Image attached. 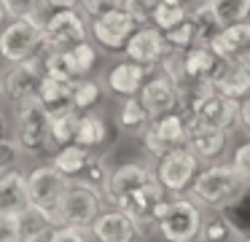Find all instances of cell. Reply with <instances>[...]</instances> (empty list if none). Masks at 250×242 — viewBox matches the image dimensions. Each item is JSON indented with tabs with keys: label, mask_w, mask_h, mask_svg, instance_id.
I'll use <instances>...</instances> for the list:
<instances>
[{
	"label": "cell",
	"mask_w": 250,
	"mask_h": 242,
	"mask_svg": "<svg viewBox=\"0 0 250 242\" xmlns=\"http://www.w3.org/2000/svg\"><path fill=\"white\" fill-rule=\"evenodd\" d=\"M0 242H22L17 215H0Z\"/></svg>",
	"instance_id": "cell-39"
},
{
	"label": "cell",
	"mask_w": 250,
	"mask_h": 242,
	"mask_svg": "<svg viewBox=\"0 0 250 242\" xmlns=\"http://www.w3.org/2000/svg\"><path fill=\"white\" fill-rule=\"evenodd\" d=\"M231 167L250 183V140L242 143L237 151H234V159H231Z\"/></svg>",
	"instance_id": "cell-41"
},
{
	"label": "cell",
	"mask_w": 250,
	"mask_h": 242,
	"mask_svg": "<svg viewBox=\"0 0 250 242\" xmlns=\"http://www.w3.org/2000/svg\"><path fill=\"white\" fill-rule=\"evenodd\" d=\"M14 140L19 143L22 154H41L51 145V113L38 97L19 105Z\"/></svg>",
	"instance_id": "cell-5"
},
{
	"label": "cell",
	"mask_w": 250,
	"mask_h": 242,
	"mask_svg": "<svg viewBox=\"0 0 250 242\" xmlns=\"http://www.w3.org/2000/svg\"><path fill=\"white\" fill-rule=\"evenodd\" d=\"M237 124L250 134V94L245 97V100H239V118H237Z\"/></svg>",
	"instance_id": "cell-43"
},
{
	"label": "cell",
	"mask_w": 250,
	"mask_h": 242,
	"mask_svg": "<svg viewBox=\"0 0 250 242\" xmlns=\"http://www.w3.org/2000/svg\"><path fill=\"white\" fill-rule=\"evenodd\" d=\"M159 3H175V5H183L186 0H159Z\"/></svg>",
	"instance_id": "cell-47"
},
{
	"label": "cell",
	"mask_w": 250,
	"mask_h": 242,
	"mask_svg": "<svg viewBox=\"0 0 250 242\" xmlns=\"http://www.w3.org/2000/svg\"><path fill=\"white\" fill-rule=\"evenodd\" d=\"M167 202H169V194L164 191V188L159 186V180L153 177V180H148L146 186H140L137 191L126 194L124 199H119L116 207L129 213V218L135 220V223L140 226V231L146 234V231L156 229L162 213L167 210Z\"/></svg>",
	"instance_id": "cell-7"
},
{
	"label": "cell",
	"mask_w": 250,
	"mask_h": 242,
	"mask_svg": "<svg viewBox=\"0 0 250 242\" xmlns=\"http://www.w3.org/2000/svg\"><path fill=\"white\" fill-rule=\"evenodd\" d=\"M70 186V177L62 175L54 164H41L35 170L27 172V188H30V204L46 210L51 218L60 223L57 218V210H60V202H62V194L67 191Z\"/></svg>",
	"instance_id": "cell-9"
},
{
	"label": "cell",
	"mask_w": 250,
	"mask_h": 242,
	"mask_svg": "<svg viewBox=\"0 0 250 242\" xmlns=\"http://www.w3.org/2000/svg\"><path fill=\"white\" fill-rule=\"evenodd\" d=\"M183 19H188V11H186V5H175V3H159L156 8H153V16H151V22L162 32L178 27Z\"/></svg>",
	"instance_id": "cell-33"
},
{
	"label": "cell",
	"mask_w": 250,
	"mask_h": 242,
	"mask_svg": "<svg viewBox=\"0 0 250 242\" xmlns=\"http://www.w3.org/2000/svg\"><path fill=\"white\" fill-rule=\"evenodd\" d=\"M38 100L49 108L51 116L54 113H65V110H76L73 108V81L43 75L41 78V89H38Z\"/></svg>",
	"instance_id": "cell-24"
},
{
	"label": "cell",
	"mask_w": 250,
	"mask_h": 242,
	"mask_svg": "<svg viewBox=\"0 0 250 242\" xmlns=\"http://www.w3.org/2000/svg\"><path fill=\"white\" fill-rule=\"evenodd\" d=\"M180 59H183V75H186L183 84H188V81H210L212 73L218 70V65H221L218 54L205 43H194L191 48H186Z\"/></svg>",
	"instance_id": "cell-22"
},
{
	"label": "cell",
	"mask_w": 250,
	"mask_h": 242,
	"mask_svg": "<svg viewBox=\"0 0 250 242\" xmlns=\"http://www.w3.org/2000/svg\"><path fill=\"white\" fill-rule=\"evenodd\" d=\"M148 180H153V172L148 170L146 164H140V161H124V164L110 170L108 183H105V188H103V199L110 207H116L119 199H124L126 194L137 191V188L146 186Z\"/></svg>",
	"instance_id": "cell-14"
},
{
	"label": "cell",
	"mask_w": 250,
	"mask_h": 242,
	"mask_svg": "<svg viewBox=\"0 0 250 242\" xmlns=\"http://www.w3.org/2000/svg\"><path fill=\"white\" fill-rule=\"evenodd\" d=\"M76 129H78V110H65L51 116V145L62 148V145L76 143Z\"/></svg>",
	"instance_id": "cell-29"
},
{
	"label": "cell",
	"mask_w": 250,
	"mask_h": 242,
	"mask_svg": "<svg viewBox=\"0 0 250 242\" xmlns=\"http://www.w3.org/2000/svg\"><path fill=\"white\" fill-rule=\"evenodd\" d=\"M191 132V113L186 110H169L162 116H153L148 121V127L143 129V145L153 159H162L164 154H169L172 148L188 143Z\"/></svg>",
	"instance_id": "cell-3"
},
{
	"label": "cell",
	"mask_w": 250,
	"mask_h": 242,
	"mask_svg": "<svg viewBox=\"0 0 250 242\" xmlns=\"http://www.w3.org/2000/svg\"><path fill=\"white\" fill-rule=\"evenodd\" d=\"M196 175H199V159L188 145H180V148H172L169 154H164L153 170V177L169 197L188 194Z\"/></svg>",
	"instance_id": "cell-6"
},
{
	"label": "cell",
	"mask_w": 250,
	"mask_h": 242,
	"mask_svg": "<svg viewBox=\"0 0 250 242\" xmlns=\"http://www.w3.org/2000/svg\"><path fill=\"white\" fill-rule=\"evenodd\" d=\"M210 48L221 62H248L250 59V22L229 24L210 41Z\"/></svg>",
	"instance_id": "cell-17"
},
{
	"label": "cell",
	"mask_w": 250,
	"mask_h": 242,
	"mask_svg": "<svg viewBox=\"0 0 250 242\" xmlns=\"http://www.w3.org/2000/svg\"><path fill=\"white\" fill-rule=\"evenodd\" d=\"M41 78H43V67H41L38 57L17 62L14 67H8L6 73L0 75V97L6 102L22 105V102L38 97Z\"/></svg>",
	"instance_id": "cell-10"
},
{
	"label": "cell",
	"mask_w": 250,
	"mask_h": 242,
	"mask_svg": "<svg viewBox=\"0 0 250 242\" xmlns=\"http://www.w3.org/2000/svg\"><path fill=\"white\" fill-rule=\"evenodd\" d=\"M210 5L223 27L248 22L250 16V0H210Z\"/></svg>",
	"instance_id": "cell-31"
},
{
	"label": "cell",
	"mask_w": 250,
	"mask_h": 242,
	"mask_svg": "<svg viewBox=\"0 0 250 242\" xmlns=\"http://www.w3.org/2000/svg\"><path fill=\"white\" fill-rule=\"evenodd\" d=\"M89 231H92L94 242H137V237L143 234L140 226H137L135 220L129 218V213H124L121 207L103 210Z\"/></svg>",
	"instance_id": "cell-15"
},
{
	"label": "cell",
	"mask_w": 250,
	"mask_h": 242,
	"mask_svg": "<svg viewBox=\"0 0 250 242\" xmlns=\"http://www.w3.org/2000/svg\"><path fill=\"white\" fill-rule=\"evenodd\" d=\"M6 134V118H3V113H0V137Z\"/></svg>",
	"instance_id": "cell-45"
},
{
	"label": "cell",
	"mask_w": 250,
	"mask_h": 242,
	"mask_svg": "<svg viewBox=\"0 0 250 242\" xmlns=\"http://www.w3.org/2000/svg\"><path fill=\"white\" fill-rule=\"evenodd\" d=\"M3 5L11 19H35L43 24L41 11L46 8V0H3Z\"/></svg>",
	"instance_id": "cell-36"
},
{
	"label": "cell",
	"mask_w": 250,
	"mask_h": 242,
	"mask_svg": "<svg viewBox=\"0 0 250 242\" xmlns=\"http://www.w3.org/2000/svg\"><path fill=\"white\" fill-rule=\"evenodd\" d=\"M81 41H86V24L73 8L51 11L43 19V46L70 48Z\"/></svg>",
	"instance_id": "cell-12"
},
{
	"label": "cell",
	"mask_w": 250,
	"mask_h": 242,
	"mask_svg": "<svg viewBox=\"0 0 250 242\" xmlns=\"http://www.w3.org/2000/svg\"><path fill=\"white\" fill-rule=\"evenodd\" d=\"M242 242H250V234H248V237H242Z\"/></svg>",
	"instance_id": "cell-48"
},
{
	"label": "cell",
	"mask_w": 250,
	"mask_h": 242,
	"mask_svg": "<svg viewBox=\"0 0 250 242\" xmlns=\"http://www.w3.org/2000/svg\"><path fill=\"white\" fill-rule=\"evenodd\" d=\"M92 156L94 154L89 148H83V145H78V143H70V145H62V148L57 151V156H54L51 164H54L62 175H67L70 180H76L78 175H83V170L89 167Z\"/></svg>",
	"instance_id": "cell-25"
},
{
	"label": "cell",
	"mask_w": 250,
	"mask_h": 242,
	"mask_svg": "<svg viewBox=\"0 0 250 242\" xmlns=\"http://www.w3.org/2000/svg\"><path fill=\"white\" fill-rule=\"evenodd\" d=\"M188 145L196 154V159L212 164V161L221 159V154L229 145V132L226 129H215V127H205V124L191 121V132H188Z\"/></svg>",
	"instance_id": "cell-18"
},
{
	"label": "cell",
	"mask_w": 250,
	"mask_h": 242,
	"mask_svg": "<svg viewBox=\"0 0 250 242\" xmlns=\"http://www.w3.org/2000/svg\"><path fill=\"white\" fill-rule=\"evenodd\" d=\"M81 5H83V11H86V14L94 19V16L105 14V11L124 8V5H126V0H81Z\"/></svg>",
	"instance_id": "cell-40"
},
{
	"label": "cell",
	"mask_w": 250,
	"mask_h": 242,
	"mask_svg": "<svg viewBox=\"0 0 250 242\" xmlns=\"http://www.w3.org/2000/svg\"><path fill=\"white\" fill-rule=\"evenodd\" d=\"M6 16H8L6 14V5H3V0H0V24H3V19H6Z\"/></svg>",
	"instance_id": "cell-46"
},
{
	"label": "cell",
	"mask_w": 250,
	"mask_h": 242,
	"mask_svg": "<svg viewBox=\"0 0 250 242\" xmlns=\"http://www.w3.org/2000/svg\"><path fill=\"white\" fill-rule=\"evenodd\" d=\"M210 84L221 94L245 100L250 94V62H221L218 70L212 73Z\"/></svg>",
	"instance_id": "cell-20"
},
{
	"label": "cell",
	"mask_w": 250,
	"mask_h": 242,
	"mask_svg": "<svg viewBox=\"0 0 250 242\" xmlns=\"http://www.w3.org/2000/svg\"><path fill=\"white\" fill-rule=\"evenodd\" d=\"M19 154H22V148H19L17 140L8 137V134H3V137H0V175L8 172L11 167H17Z\"/></svg>",
	"instance_id": "cell-38"
},
{
	"label": "cell",
	"mask_w": 250,
	"mask_h": 242,
	"mask_svg": "<svg viewBox=\"0 0 250 242\" xmlns=\"http://www.w3.org/2000/svg\"><path fill=\"white\" fill-rule=\"evenodd\" d=\"M169 43L164 38V32L159 27H143V30H135V35L126 41V57L132 62H140V65H162V59L169 54Z\"/></svg>",
	"instance_id": "cell-16"
},
{
	"label": "cell",
	"mask_w": 250,
	"mask_h": 242,
	"mask_svg": "<svg viewBox=\"0 0 250 242\" xmlns=\"http://www.w3.org/2000/svg\"><path fill=\"white\" fill-rule=\"evenodd\" d=\"M164 38H167V43L175 48V51H186V48H191L196 43V27H194V19H183L178 27H172V30L164 32Z\"/></svg>",
	"instance_id": "cell-35"
},
{
	"label": "cell",
	"mask_w": 250,
	"mask_h": 242,
	"mask_svg": "<svg viewBox=\"0 0 250 242\" xmlns=\"http://www.w3.org/2000/svg\"><path fill=\"white\" fill-rule=\"evenodd\" d=\"M19 218V231H22V242H49L51 231L57 229V220L51 218L46 210L35 207V204H30V207H24L22 213L17 215Z\"/></svg>",
	"instance_id": "cell-23"
},
{
	"label": "cell",
	"mask_w": 250,
	"mask_h": 242,
	"mask_svg": "<svg viewBox=\"0 0 250 242\" xmlns=\"http://www.w3.org/2000/svg\"><path fill=\"white\" fill-rule=\"evenodd\" d=\"M164 242H205V207L191 194L169 197L167 210L156 223Z\"/></svg>",
	"instance_id": "cell-2"
},
{
	"label": "cell",
	"mask_w": 250,
	"mask_h": 242,
	"mask_svg": "<svg viewBox=\"0 0 250 242\" xmlns=\"http://www.w3.org/2000/svg\"><path fill=\"white\" fill-rule=\"evenodd\" d=\"M76 3H81V0H46V8L65 11V8H76Z\"/></svg>",
	"instance_id": "cell-44"
},
{
	"label": "cell",
	"mask_w": 250,
	"mask_h": 242,
	"mask_svg": "<svg viewBox=\"0 0 250 242\" xmlns=\"http://www.w3.org/2000/svg\"><path fill=\"white\" fill-rule=\"evenodd\" d=\"M92 240L94 237L89 229H78V226H67V223H60L49 237V242H92Z\"/></svg>",
	"instance_id": "cell-37"
},
{
	"label": "cell",
	"mask_w": 250,
	"mask_h": 242,
	"mask_svg": "<svg viewBox=\"0 0 250 242\" xmlns=\"http://www.w3.org/2000/svg\"><path fill=\"white\" fill-rule=\"evenodd\" d=\"M148 121H151V113L140 97H126V102L119 108V127L126 132H135V129H146Z\"/></svg>",
	"instance_id": "cell-28"
},
{
	"label": "cell",
	"mask_w": 250,
	"mask_h": 242,
	"mask_svg": "<svg viewBox=\"0 0 250 242\" xmlns=\"http://www.w3.org/2000/svg\"><path fill=\"white\" fill-rule=\"evenodd\" d=\"M191 19H194V27H196V43H205V46H210V41L223 30V24H221V19L215 16V11H212L210 0L202 3L199 8L194 11Z\"/></svg>",
	"instance_id": "cell-27"
},
{
	"label": "cell",
	"mask_w": 250,
	"mask_h": 242,
	"mask_svg": "<svg viewBox=\"0 0 250 242\" xmlns=\"http://www.w3.org/2000/svg\"><path fill=\"white\" fill-rule=\"evenodd\" d=\"M100 100V84L89 78L73 81V108L76 110H92Z\"/></svg>",
	"instance_id": "cell-34"
},
{
	"label": "cell",
	"mask_w": 250,
	"mask_h": 242,
	"mask_svg": "<svg viewBox=\"0 0 250 242\" xmlns=\"http://www.w3.org/2000/svg\"><path fill=\"white\" fill-rule=\"evenodd\" d=\"M65 54H67V62H70V67H73L76 81L83 78V75L94 67V62H97V48L89 46L86 41L76 43V46H70V48H65Z\"/></svg>",
	"instance_id": "cell-32"
},
{
	"label": "cell",
	"mask_w": 250,
	"mask_h": 242,
	"mask_svg": "<svg viewBox=\"0 0 250 242\" xmlns=\"http://www.w3.org/2000/svg\"><path fill=\"white\" fill-rule=\"evenodd\" d=\"M140 22L129 14V8H113L105 14L94 16L92 22V35L100 41V46H105L108 51H121L126 48V41L135 35Z\"/></svg>",
	"instance_id": "cell-11"
},
{
	"label": "cell",
	"mask_w": 250,
	"mask_h": 242,
	"mask_svg": "<svg viewBox=\"0 0 250 242\" xmlns=\"http://www.w3.org/2000/svg\"><path fill=\"white\" fill-rule=\"evenodd\" d=\"M248 62H250V59H248Z\"/></svg>",
	"instance_id": "cell-49"
},
{
	"label": "cell",
	"mask_w": 250,
	"mask_h": 242,
	"mask_svg": "<svg viewBox=\"0 0 250 242\" xmlns=\"http://www.w3.org/2000/svg\"><path fill=\"white\" fill-rule=\"evenodd\" d=\"M140 100L143 105L148 108V113L153 116H162V113H169V110H178L183 102H180V86L167 70L156 75H148V81L143 84L140 89Z\"/></svg>",
	"instance_id": "cell-13"
},
{
	"label": "cell",
	"mask_w": 250,
	"mask_h": 242,
	"mask_svg": "<svg viewBox=\"0 0 250 242\" xmlns=\"http://www.w3.org/2000/svg\"><path fill=\"white\" fill-rule=\"evenodd\" d=\"M153 67H148V65H140V62H132V59H126V62H119L113 70L108 73V86L113 94H121V97H137L143 89V84L148 81V75H151Z\"/></svg>",
	"instance_id": "cell-21"
},
{
	"label": "cell",
	"mask_w": 250,
	"mask_h": 242,
	"mask_svg": "<svg viewBox=\"0 0 250 242\" xmlns=\"http://www.w3.org/2000/svg\"><path fill=\"white\" fill-rule=\"evenodd\" d=\"M205 242H234V240H242L237 231V226L226 218L223 213L218 215H210L205 218V234H202Z\"/></svg>",
	"instance_id": "cell-30"
},
{
	"label": "cell",
	"mask_w": 250,
	"mask_h": 242,
	"mask_svg": "<svg viewBox=\"0 0 250 242\" xmlns=\"http://www.w3.org/2000/svg\"><path fill=\"white\" fill-rule=\"evenodd\" d=\"M43 46V24L35 19H14L0 32V57L17 65L33 59Z\"/></svg>",
	"instance_id": "cell-8"
},
{
	"label": "cell",
	"mask_w": 250,
	"mask_h": 242,
	"mask_svg": "<svg viewBox=\"0 0 250 242\" xmlns=\"http://www.w3.org/2000/svg\"><path fill=\"white\" fill-rule=\"evenodd\" d=\"M103 204H105L103 191L94 188L92 183L76 177V180H70L67 191L62 194L57 218H60V223H67V226L92 229V223L97 220V215L103 213Z\"/></svg>",
	"instance_id": "cell-4"
},
{
	"label": "cell",
	"mask_w": 250,
	"mask_h": 242,
	"mask_svg": "<svg viewBox=\"0 0 250 242\" xmlns=\"http://www.w3.org/2000/svg\"><path fill=\"white\" fill-rule=\"evenodd\" d=\"M248 188H250V183L231 164H218V161H212L205 170H199V175L194 177L188 194L205 210L223 213V210L234 207L245 197Z\"/></svg>",
	"instance_id": "cell-1"
},
{
	"label": "cell",
	"mask_w": 250,
	"mask_h": 242,
	"mask_svg": "<svg viewBox=\"0 0 250 242\" xmlns=\"http://www.w3.org/2000/svg\"><path fill=\"white\" fill-rule=\"evenodd\" d=\"M108 140V124L100 113L83 110L78 113V129H76V143L83 148H100V145Z\"/></svg>",
	"instance_id": "cell-26"
},
{
	"label": "cell",
	"mask_w": 250,
	"mask_h": 242,
	"mask_svg": "<svg viewBox=\"0 0 250 242\" xmlns=\"http://www.w3.org/2000/svg\"><path fill=\"white\" fill-rule=\"evenodd\" d=\"M159 5V0H126V8L137 22H148L153 16V8Z\"/></svg>",
	"instance_id": "cell-42"
},
{
	"label": "cell",
	"mask_w": 250,
	"mask_h": 242,
	"mask_svg": "<svg viewBox=\"0 0 250 242\" xmlns=\"http://www.w3.org/2000/svg\"><path fill=\"white\" fill-rule=\"evenodd\" d=\"M24 207H30L27 175L19 167H11L0 175V215H19Z\"/></svg>",
	"instance_id": "cell-19"
}]
</instances>
